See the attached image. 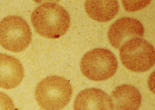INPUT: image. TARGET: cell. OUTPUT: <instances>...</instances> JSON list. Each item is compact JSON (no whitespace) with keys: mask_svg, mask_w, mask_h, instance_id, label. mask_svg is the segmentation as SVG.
<instances>
[{"mask_svg":"<svg viewBox=\"0 0 155 110\" xmlns=\"http://www.w3.org/2000/svg\"><path fill=\"white\" fill-rule=\"evenodd\" d=\"M24 76L23 66L19 60L0 53V87L9 89L19 85Z\"/></svg>","mask_w":155,"mask_h":110,"instance_id":"obj_8","label":"cell"},{"mask_svg":"<svg viewBox=\"0 0 155 110\" xmlns=\"http://www.w3.org/2000/svg\"><path fill=\"white\" fill-rule=\"evenodd\" d=\"M0 110H15L11 98L5 93L0 91Z\"/></svg>","mask_w":155,"mask_h":110,"instance_id":"obj_12","label":"cell"},{"mask_svg":"<svg viewBox=\"0 0 155 110\" xmlns=\"http://www.w3.org/2000/svg\"><path fill=\"white\" fill-rule=\"evenodd\" d=\"M154 73H152L149 78L148 81V85L150 89L154 92Z\"/></svg>","mask_w":155,"mask_h":110,"instance_id":"obj_13","label":"cell"},{"mask_svg":"<svg viewBox=\"0 0 155 110\" xmlns=\"http://www.w3.org/2000/svg\"><path fill=\"white\" fill-rule=\"evenodd\" d=\"M121 62L127 69L136 72L150 70L155 63V50L153 46L140 37L132 38L120 48Z\"/></svg>","mask_w":155,"mask_h":110,"instance_id":"obj_4","label":"cell"},{"mask_svg":"<svg viewBox=\"0 0 155 110\" xmlns=\"http://www.w3.org/2000/svg\"><path fill=\"white\" fill-rule=\"evenodd\" d=\"M32 33L26 21L21 17L10 15L0 22V45L9 51L18 53L30 44Z\"/></svg>","mask_w":155,"mask_h":110,"instance_id":"obj_5","label":"cell"},{"mask_svg":"<svg viewBox=\"0 0 155 110\" xmlns=\"http://www.w3.org/2000/svg\"><path fill=\"white\" fill-rule=\"evenodd\" d=\"M117 58L109 50L96 48L85 53L80 63L81 70L88 79L94 81L107 80L115 73L118 67Z\"/></svg>","mask_w":155,"mask_h":110,"instance_id":"obj_3","label":"cell"},{"mask_svg":"<svg viewBox=\"0 0 155 110\" xmlns=\"http://www.w3.org/2000/svg\"><path fill=\"white\" fill-rule=\"evenodd\" d=\"M144 33V28L140 21L132 18L124 17L118 19L111 25L107 37L111 45L119 49L129 40L141 37Z\"/></svg>","mask_w":155,"mask_h":110,"instance_id":"obj_6","label":"cell"},{"mask_svg":"<svg viewBox=\"0 0 155 110\" xmlns=\"http://www.w3.org/2000/svg\"><path fill=\"white\" fill-rule=\"evenodd\" d=\"M72 93L70 82L56 75L41 80L35 90V96L39 105L45 110H61L69 103Z\"/></svg>","mask_w":155,"mask_h":110,"instance_id":"obj_2","label":"cell"},{"mask_svg":"<svg viewBox=\"0 0 155 110\" xmlns=\"http://www.w3.org/2000/svg\"><path fill=\"white\" fill-rule=\"evenodd\" d=\"M119 4L117 0H86L84 3L88 15L97 21H108L118 12Z\"/></svg>","mask_w":155,"mask_h":110,"instance_id":"obj_10","label":"cell"},{"mask_svg":"<svg viewBox=\"0 0 155 110\" xmlns=\"http://www.w3.org/2000/svg\"><path fill=\"white\" fill-rule=\"evenodd\" d=\"M31 21L37 33L52 39L64 35L70 24L68 12L61 5L54 2L44 3L37 7L31 14Z\"/></svg>","mask_w":155,"mask_h":110,"instance_id":"obj_1","label":"cell"},{"mask_svg":"<svg viewBox=\"0 0 155 110\" xmlns=\"http://www.w3.org/2000/svg\"><path fill=\"white\" fill-rule=\"evenodd\" d=\"M114 110H137L141 101V96L138 89L129 84L117 86L110 97Z\"/></svg>","mask_w":155,"mask_h":110,"instance_id":"obj_9","label":"cell"},{"mask_svg":"<svg viewBox=\"0 0 155 110\" xmlns=\"http://www.w3.org/2000/svg\"><path fill=\"white\" fill-rule=\"evenodd\" d=\"M123 6L129 11H133L140 10L147 6L150 3V0H122Z\"/></svg>","mask_w":155,"mask_h":110,"instance_id":"obj_11","label":"cell"},{"mask_svg":"<svg viewBox=\"0 0 155 110\" xmlns=\"http://www.w3.org/2000/svg\"><path fill=\"white\" fill-rule=\"evenodd\" d=\"M74 110H113L110 97L104 91L90 88L80 91L73 105Z\"/></svg>","mask_w":155,"mask_h":110,"instance_id":"obj_7","label":"cell"}]
</instances>
